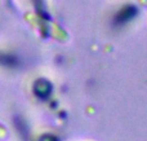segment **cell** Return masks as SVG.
Segmentation results:
<instances>
[{"mask_svg":"<svg viewBox=\"0 0 147 141\" xmlns=\"http://www.w3.org/2000/svg\"><path fill=\"white\" fill-rule=\"evenodd\" d=\"M51 89H52L51 84L44 79L36 80L35 84H34V92H35L39 97H47V96L49 95V92H51Z\"/></svg>","mask_w":147,"mask_h":141,"instance_id":"obj_1","label":"cell"},{"mask_svg":"<svg viewBox=\"0 0 147 141\" xmlns=\"http://www.w3.org/2000/svg\"><path fill=\"white\" fill-rule=\"evenodd\" d=\"M14 64H16L14 57L7 56V54H0V65H3V66H12Z\"/></svg>","mask_w":147,"mask_h":141,"instance_id":"obj_2","label":"cell"},{"mask_svg":"<svg viewBox=\"0 0 147 141\" xmlns=\"http://www.w3.org/2000/svg\"><path fill=\"white\" fill-rule=\"evenodd\" d=\"M5 136H7V129L3 124H0V140L5 139Z\"/></svg>","mask_w":147,"mask_h":141,"instance_id":"obj_3","label":"cell"},{"mask_svg":"<svg viewBox=\"0 0 147 141\" xmlns=\"http://www.w3.org/2000/svg\"><path fill=\"white\" fill-rule=\"evenodd\" d=\"M40 141H57V139L54 136H51V135H45L40 139Z\"/></svg>","mask_w":147,"mask_h":141,"instance_id":"obj_4","label":"cell"},{"mask_svg":"<svg viewBox=\"0 0 147 141\" xmlns=\"http://www.w3.org/2000/svg\"><path fill=\"white\" fill-rule=\"evenodd\" d=\"M140 3L142 5H145V7H147V0H140Z\"/></svg>","mask_w":147,"mask_h":141,"instance_id":"obj_5","label":"cell"}]
</instances>
